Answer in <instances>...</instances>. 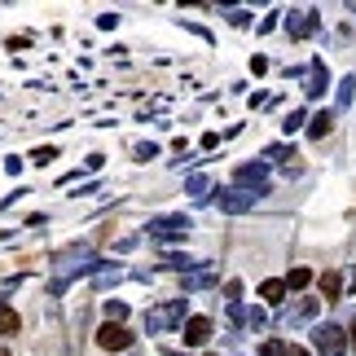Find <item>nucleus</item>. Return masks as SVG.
I'll return each mask as SVG.
<instances>
[{
  "label": "nucleus",
  "mask_w": 356,
  "mask_h": 356,
  "mask_svg": "<svg viewBox=\"0 0 356 356\" xmlns=\"http://www.w3.org/2000/svg\"><path fill=\"white\" fill-rule=\"evenodd\" d=\"M185 312H189L185 295H181V299H168V304H159V308L145 312V330H149V334H163V330H172V325H185V321H189Z\"/></svg>",
  "instance_id": "1"
},
{
  "label": "nucleus",
  "mask_w": 356,
  "mask_h": 356,
  "mask_svg": "<svg viewBox=\"0 0 356 356\" xmlns=\"http://www.w3.org/2000/svg\"><path fill=\"white\" fill-rule=\"evenodd\" d=\"M312 348H317L321 356H343L352 343H348V330H343V325L325 321V325H312Z\"/></svg>",
  "instance_id": "2"
},
{
  "label": "nucleus",
  "mask_w": 356,
  "mask_h": 356,
  "mask_svg": "<svg viewBox=\"0 0 356 356\" xmlns=\"http://www.w3.org/2000/svg\"><path fill=\"white\" fill-rule=\"evenodd\" d=\"M234 185L246 189V194H255V198H264L268 194V163L259 159V163H242V168L234 172Z\"/></svg>",
  "instance_id": "3"
},
{
  "label": "nucleus",
  "mask_w": 356,
  "mask_h": 356,
  "mask_svg": "<svg viewBox=\"0 0 356 356\" xmlns=\"http://www.w3.org/2000/svg\"><path fill=\"white\" fill-rule=\"evenodd\" d=\"M211 202H216V207H220L225 216H246L259 198H255V194H246V189H238V185H229V189H211Z\"/></svg>",
  "instance_id": "4"
},
{
  "label": "nucleus",
  "mask_w": 356,
  "mask_h": 356,
  "mask_svg": "<svg viewBox=\"0 0 356 356\" xmlns=\"http://www.w3.org/2000/svg\"><path fill=\"white\" fill-rule=\"evenodd\" d=\"M189 229H194V220H189V216H154V220L145 225V234L159 238V242H176V238H185Z\"/></svg>",
  "instance_id": "5"
},
{
  "label": "nucleus",
  "mask_w": 356,
  "mask_h": 356,
  "mask_svg": "<svg viewBox=\"0 0 356 356\" xmlns=\"http://www.w3.org/2000/svg\"><path fill=\"white\" fill-rule=\"evenodd\" d=\"M97 348H102V352H128V348H132V334L123 330V325L106 321L102 330H97Z\"/></svg>",
  "instance_id": "6"
},
{
  "label": "nucleus",
  "mask_w": 356,
  "mask_h": 356,
  "mask_svg": "<svg viewBox=\"0 0 356 356\" xmlns=\"http://www.w3.org/2000/svg\"><path fill=\"white\" fill-rule=\"evenodd\" d=\"M317 26H321L317 9H299V13H291V18H286V31H291V40H308Z\"/></svg>",
  "instance_id": "7"
},
{
  "label": "nucleus",
  "mask_w": 356,
  "mask_h": 356,
  "mask_svg": "<svg viewBox=\"0 0 356 356\" xmlns=\"http://www.w3.org/2000/svg\"><path fill=\"white\" fill-rule=\"evenodd\" d=\"M317 308H321V299H295V304L282 312V321L286 325H304V321L317 317Z\"/></svg>",
  "instance_id": "8"
},
{
  "label": "nucleus",
  "mask_w": 356,
  "mask_h": 356,
  "mask_svg": "<svg viewBox=\"0 0 356 356\" xmlns=\"http://www.w3.org/2000/svg\"><path fill=\"white\" fill-rule=\"evenodd\" d=\"M325 88H330V75H325V62L321 58H312V66H308V84H304V92L312 102L317 97H325Z\"/></svg>",
  "instance_id": "9"
},
{
  "label": "nucleus",
  "mask_w": 356,
  "mask_h": 356,
  "mask_svg": "<svg viewBox=\"0 0 356 356\" xmlns=\"http://www.w3.org/2000/svg\"><path fill=\"white\" fill-rule=\"evenodd\" d=\"M211 339V317H189L185 321V348H202Z\"/></svg>",
  "instance_id": "10"
},
{
  "label": "nucleus",
  "mask_w": 356,
  "mask_h": 356,
  "mask_svg": "<svg viewBox=\"0 0 356 356\" xmlns=\"http://www.w3.org/2000/svg\"><path fill=\"white\" fill-rule=\"evenodd\" d=\"M317 286H321V295H325V304H334V299H343V277H339L334 268H325L321 277H317Z\"/></svg>",
  "instance_id": "11"
},
{
  "label": "nucleus",
  "mask_w": 356,
  "mask_h": 356,
  "mask_svg": "<svg viewBox=\"0 0 356 356\" xmlns=\"http://www.w3.org/2000/svg\"><path fill=\"white\" fill-rule=\"evenodd\" d=\"M330 128H334V111H317V115L308 119V136H312V141H321Z\"/></svg>",
  "instance_id": "12"
},
{
  "label": "nucleus",
  "mask_w": 356,
  "mask_h": 356,
  "mask_svg": "<svg viewBox=\"0 0 356 356\" xmlns=\"http://www.w3.org/2000/svg\"><path fill=\"white\" fill-rule=\"evenodd\" d=\"M207 286H216V268H194L185 277V295L189 291H207Z\"/></svg>",
  "instance_id": "13"
},
{
  "label": "nucleus",
  "mask_w": 356,
  "mask_h": 356,
  "mask_svg": "<svg viewBox=\"0 0 356 356\" xmlns=\"http://www.w3.org/2000/svg\"><path fill=\"white\" fill-rule=\"evenodd\" d=\"M163 268H172V273H185V277H189V273L198 268V259H189V255H181V251H168V255H163Z\"/></svg>",
  "instance_id": "14"
},
{
  "label": "nucleus",
  "mask_w": 356,
  "mask_h": 356,
  "mask_svg": "<svg viewBox=\"0 0 356 356\" xmlns=\"http://www.w3.org/2000/svg\"><path fill=\"white\" fill-rule=\"evenodd\" d=\"M259 299H264V304H282V299H286V282L282 277L259 282Z\"/></svg>",
  "instance_id": "15"
},
{
  "label": "nucleus",
  "mask_w": 356,
  "mask_h": 356,
  "mask_svg": "<svg viewBox=\"0 0 356 356\" xmlns=\"http://www.w3.org/2000/svg\"><path fill=\"white\" fill-rule=\"evenodd\" d=\"M18 325H22V321H18V312H13L9 304H0V334H5V339H9V334H18Z\"/></svg>",
  "instance_id": "16"
},
{
  "label": "nucleus",
  "mask_w": 356,
  "mask_h": 356,
  "mask_svg": "<svg viewBox=\"0 0 356 356\" xmlns=\"http://www.w3.org/2000/svg\"><path fill=\"white\" fill-rule=\"evenodd\" d=\"M312 286V268H291V277H286V291H308Z\"/></svg>",
  "instance_id": "17"
},
{
  "label": "nucleus",
  "mask_w": 356,
  "mask_h": 356,
  "mask_svg": "<svg viewBox=\"0 0 356 356\" xmlns=\"http://www.w3.org/2000/svg\"><path fill=\"white\" fill-rule=\"evenodd\" d=\"M352 88H356V75H348L343 84H339V92H334V106H339V111H348V106H352Z\"/></svg>",
  "instance_id": "18"
},
{
  "label": "nucleus",
  "mask_w": 356,
  "mask_h": 356,
  "mask_svg": "<svg viewBox=\"0 0 356 356\" xmlns=\"http://www.w3.org/2000/svg\"><path fill=\"white\" fill-rule=\"evenodd\" d=\"M106 321L123 325V321H128V304H119V299H106Z\"/></svg>",
  "instance_id": "19"
},
{
  "label": "nucleus",
  "mask_w": 356,
  "mask_h": 356,
  "mask_svg": "<svg viewBox=\"0 0 356 356\" xmlns=\"http://www.w3.org/2000/svg\"><path fill=\"white\" fill-rule=\"evenodd\" d=\"M53 159H58V145H40V149H31V163H35V168H49Z\"/></svg>",
  "instance_id": "20"
},
{
  "label": "nucleus",
  "mask_w": 356,
  "mask_h": 356,
  "mask_svg": "<svg viewBox=\"0 0 356 356\" xmlns=\"http://www.w3.org/2000/svg\"><path fill=\"white\" fill-rule=\"evenodd\" d=\"M304 123H308V111H291V115L282 119V128H286V136H291V132H299V128H304Z\"/></svg>",
  "instance_id": "21"
},
{
  "label": "nucleus",
  "mask_w": 356,
  "mask_h": 356,
  "mask_svg": "<svg viewBox=\"0 0 356 356\" xmlns=\"http://www.w3.org/2000/svg\"><path fill=\"white\" fill-rule=\"evenodd\" d=\"M264 159H295V145L273 141V145H264Z\"/></svg>",
  "instance_id": "22"
},
{
  "label": "nucleus",
  "mask_w": 356,
  "mask_h": 356,
  "mask_svg": "<svg viewBox=\"0 0 356 356\" xmlns=\"http://www.w3.org/2000/svg\"><path fill=\"white\" fill-rule=\"evenodd\" d=\"M259 356H291V343H282V339H264Z\"/></svg>",
  "instance_id": "23"
},
{
  "label": "nucleus",
  "mask_w": 356,
  "mask_h": 356,
  "mask_svg": "<svg viewBox=\"0 0 356 356\" xmlns=\"http://www.w3.org/2000/svg\"><path fill=\"white\" fill-rule=\"evenodd\" d=\"M185 189H189L194 198H207V176H202V172H194V176L185 181Z\"/></svg>",
  "instance_id": "24"
},
{
  "label": "nucleus",
  "mask_w": 356,
  "mask_h": 356,
  "mask_svg": "<svg viewBox=\"0 0 356 356\" xmlns=\"http://www.w3.org/2000/svg\"><path fill=\"white\" fill-rule=\"evenodd\" d=\"M132 154L141 159V163H149V159H159V145H154V141H141V145L132 149Z\"/></svg>",
  "instance_id": "25"
},
{
  "label": "nucleus",
  "mask_w": 356,
  "mask_h": 356,
  "mask_svg": "<svg viewBox=\"0 0 356 356\" xmlns=\"http://www.w3.org/2000/svg\"><path fill=\"white\" fill-rule=\"evenodd\" d=\"M246 325L259 330V325H264V308H246Z\"/></svg>",
  "instance_id": "26"
},
{
  "label": "nucleus",
  "mask_w": 356,
  "mask_h": 356,
  "mask_svg": "<svg viewBox=\"0 0 356 356\" xmlns=\"http://www.w3.org/2000/svg\"><path fill=\"white\" fill-rule=\"evenodd\" d=\"M229 22H234V26H251V13H246V9H234V13H229Z\"/></svg>",
  "instance_id": "27"
},
{
  "label": "nucleus",
  "mask_w": 356,
  "mask_h": 356,
  "mask_svg": "<svg viewBox=\"0 0 356 356\" xmlns=\"http://www.w3.org/2000/svg\"><path fill=\"white\" fill-rule=\"evenodd\" d=\"M225 295H229V304H238V299H242V282H229Z\"/></svg>",
  "instance_id": "28"
},
{
  "label": "nucleus",
  "mask_w": 356,
  "mask_h": 356,
  "mask_svg": "<svg viewBox=\"0 0 356 356\" xmlns=\"http://www.w3.org/2000/svg\"><path fill=\"white\" fill-rule=\"evenodd\" d=\"M115 22H119V13H102V18H97V26H102V31H111Z\"/></svg>",
  "instance_id": "29"
},
{
  "label": "nucleus",
  "mask_w": 356,
  "mask_h": 356,
  "mask_svg": "<svg viewBox=\"0 0 356 356\" xmlns=\"http://www.w3.org/2000/svg\"><path fill=\"white\" fill-rule=\"evenodd\" d=\"M348 343H352V352H356V321H352V334H348Z\"/></svg>",
  "instance_id": "30"
},
{
  "label": "nucleus",
  "mask_w": 356,
  "mask_h": 356,
  "mask_svg": "<svg viewBox=\"0 0 356 356\" xmlns=\"http://www.w3.org/2000/svg\"><path fill=\"white\" fill-rule=\"evenodd\" d=\"M163 356H185V352H176V348H163Z\"/></svg>",
  "instance_id": "31"
},
{
  "label": "nucleus",
  "mask_w": 356,
  "mask_h": 356,
  "mask_svg": "<svg viewBox=\"0 0 356 356\" xmlns=\"http://www.w3.org/2000/svg\"><path fill=\"white\" fill-rule=\"evenodd\" d=\"M291 356H312V352H304V348H291Z\"/></svg>",
  "instance_id": "32"
},
{
  "label": "nucleus",
  "mask_w": 356,
  "mask_h": 356,
  "mask_svg": "<svg viewBox=\"0 0 356 356\" xmlns=\"http://www.w3.org/2000/svg\"><path fill=\"white\" fill-rule=\"evenodd\" d=\"M0 356H9V352H0Z\"/></svg>",
  "instance_id": "33"
},
{
  "label": "nucleus",
  "mask_w": 356,
  "mask_h": 356,
  "mask_svg": "<svg viewBox=\"0 0 356 356\" xmlns=\"http://www.w3.org/2000/svg\"><path fill=\"white\" fill-rule=\"evenodd\" d=\"M207 356H216V352H207Z\"/></svg>",
  "instance_id": "34"
}]
</instances>
